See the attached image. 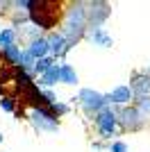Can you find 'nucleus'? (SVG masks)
Wrapping results in <instances>:
<instances>
[{
	"label": "nucleus",
	"mask_w": 150,
	"mask_h": 152,
	"mask_svg": "<svg viewBox=\"0 0 150 152\" xmlns=\"http://www.w3.org/2000/svg\"><path fill=\"white\" fill-rule=\"evenodd\" d=\"M89 30V20H87V5L84 2H71L68 9L64 12V25L62 34L66 37L71 45H75Z\"/></svg>",
	"instance_id": "1"
},
{
	"label": "nucleus",
	"mask_w": 150,
	"mask_h": 152,
	"mask_svg": "<svg viewBox=\"0 0 150 152\" xmlns=\"http://www.w3.org/2000/svg\"><path fill=\"white\" fill-rule=\"evenodd\" d=\"M30 20L32 25L39 27V30H52L57 27L59 18H62V2H55V0H34V7L30 12Z\"/></svg>",
	"instance_id": "2"
},
{
	"label": "nucleus",
	"mask_w": 150,
	"mask_h": 152,
	"mask_svg": "<svg viewBox=\"0 0 150 152\" xmlns=\"http://www.w3.org/2000/svg\"><path fill=\"white\" fill-rule=\"evenodd\" d=\"M30 123L37 127L39 132H57V129H59V118L46 107L32 109L30 111Z\"/></svg>",
	"instance_id": "3"
},
{
	"label": "nucleus",
	"mask_w": 150,
	"mask_h": 152,
	"mask_svg": "<svg viewBox=\"0 0 150 152\" xmlns=\"http://www.w3.org/2000/svg\"><path fill=\"white\" fill-rule=\"evenodd\" d=\"M93 123H96V129H98L100 139H112L114 134H116L118 118H116V111H114L112 107H105L100 114H96Z\"/></svg>",
	"instance_id": "4"
},
{
	"label": "nucleus",
	"mask_w": 150,
	"mask_h": 152,
	"mask_svg": "<svg viewBox=\"0 0 150 152\" xmlns=\"http://www.w3.org/2000/svg\"><path fill=\"white\" fill-rule=\"evenodd\" d=\"M77 100H80V104L84 107L87 114H100L105 107H109L107 95L98 93V91H93V89H82L80 95H77Z\"/></svg>",
	"instance_id": "5"
},
{
	"label": "nucleus",
	"mask_w": 150,
	"mask_h": 152,
	"mask_svg": "<svg viewBox=\"0 0 150 152\" xmlns=\"http://www.w3.org/2000/svg\"><path fill=\"white\" fill-rule=\"evenodd\" d=\"M112 16V7L102 2V0H93L87 5V20H89V30H96V27H102L107 18Z\"/></svg>",
	"instance_id": "6"
},
{
	"label": "nucleus",
	"mask_w": 150,
	"mask_h": 152,
	"mask_svg": "<svg viewBox=\"0 0 150 152\" xmlns=\"http://www.w3.org/2000/svg\"><path fill=\"white\" fill-rule=\"evenodd\" d=\"M116 118H118V123L123 125V129H127V132H137V129H141V127L146 125L143 114H141L137 107L118 109V111H116Z\"/></svg>",
	"instance_id": "7"
},
{
	"label": "nucleus",
	"mask_w": 150,
	"mask_h": 152,
	"mask_svg": "<svg viewBox=\"0 0 150 152\" xmlns=\"http://www.w3.org/2000/svg\"><path fill=\"white\" fill-rule=\"evenodd\" d=\"M48 43H50V57H64V55H68L71 48L73 45L66 41V37H64L62 32H50L48 34Z\"/></svg>",
	"instance_id": "8"
},
{
	"label": "nucleus",
	"mask_w": 150,
	"mask_h": 152,
	"mask_svg": "<svg viewBox=\"0 0 150 152\" xmlns=\"http://www.w3.org/2000/svg\"><path fill=\"white\" fill-rule=\"evenodd\" d=\"M107 100H109V104L125 107V104H130V100H134V91L127 84H121V86H116V89H112L107 93Z\"/></svg>",
	"instance_id": "9"
},
{
	"label": "nucleus",
	"mask_w": 150,
	"mask_h": 152,
	"mask_svg": "<svg viewBox=\"0 0 150 152\" xmlns=\"http://www.w3.org/2000/svg\"><path fill=\"white\" fill-rule=\"evenodd\" d=\"M130 89L134 91V95H150V73H134L130 80Z\"/></svg>",
	"instance_id": "10"
},
{
	"label": "nucleus",
	"mask_w": 150,
	"mask_h": 152,
	"mask_svg": "<svg viewBox=\"0 0 150 152\" xmlns=\"http://www.w3.org/2000/svg\"><path fill=\"white\" fill-rule=\"evenodd\" d=\"M27 50L34 59H43V57H50V43H48V37H41L37 41H32L27 45Z\"/></svg>",
	"instance_id": "11"
},
{
	"label": "nucleus",
	"mask_w": 150,
	"mask_h": 152,
	"mask_svg": "<svg viewBox=\"0 0 150 152\" xmlns=\"http://www.w3.org/2000/svg\"><path fill=\"white\" fill-rule=\"evenodd\" d=\"M57 82H62V66H52V68L46 73V75L39 77V89H48V86H55Z\"/></svg>",
	"instance_id": "12"
},
{
	"label": "nucleus",
	"mask_w": 150,
	"mask_h": 152,
	"mask_svg": "<svg viewBox=\"0 0 150 152\" xmlns=\"http://www.w3.org/2000/svg\"><path fill=\"white\" fill-rule=\"evenodd\" d=\"M89 39L93 41V45H98V48H112L114 41L112 37L105 32V27H96V30H89Z\"/></svg>",
	"instance_id": "13"
},
{
	"label": "nucleus",
	"mask_w": 150,
	"mask_h": 152,
	"mask_svg": "<svg viewBox=\"0 0 150 152\" xmlns=\"http://www.w3.org/2000/svg\"><path fill=\"white\" fill-rule=\"evenodd\" d=\"M0 52H2V59H5L7 66H16L18 68V61H21V55H23V50H21V45H7V48H0Z\"/></svg>",
	"instance_id": "14"
},
{
	"label": "nucleus",
	"mask_w": 150,
	"mask_h": 152,
	"mask_svg": "<svg viewBox=\"0 0 150 152\" xmlns=\"http://www.w3.org/2000/svg\"><path fill=\"white\" fill-rule=\"evenodd\" d=\"M55 61L57 59L55 57H43V59H37V64H34V70H32V75H46L52 66H55Z\"/></svg>",
	"instance_id": "15"
},
{
	"label": "nucleus",
	"mask_w": 150,
	"mask_h": 152,
	"mask_svg": "<svg viewBox=\"0 0 150 152\" xmlns=\"http://www.w3.org/2000/svg\"><path fill=\"white\" fill-rule=\"evenodd\" d=\"M16 37H18V32L14 30V27H5V30L0 32V48L14 45V43H16Z\"/></svg>",
	"instance_id": "16"
},
{
	"label": "nucleus",
	"mask_w": 150,
	"mask_h": 152,
	"mask_svg": "<svg viewBox=\"0 0 150 152\" xmlns=\"http://www.w3.org/2000/svg\"><path fill=\"white\" fill-rule=\"evenodd\" d=\"M62 84H77V73L68 64H62Z\"/></svg>",
	"instance_id": "17"
},
{
	"label": "nucleus",
	"mask_w": 150,
	"mask_h": 152,
	"mask_svg": "<svg viewBox=\"0 0 150 152\" xmlns=\"http://www.w3.org/2000/svg\"><path fill=\"white\" fill-rule=\"evenodd\" d=\"M50 111H52V114H55L57 118H59V116H66V114H68V111H71V107H68V104H64V102H59V100H57L55 104L50 107Z\"/></svg>",
	"instance_id": "18"
},
{
	"label": "nucleus",
	"mask_w": 150,
	"mask_h": 152,
	"mask_svg": "<svg viewBox=\"0 0 150 152\" xmlns=\"http://www.w3.org/2000/svg\"><path fill=\"white\" fill-rule=\"evenodd\" d=\"M0 107L5 109V111H16V102H14L12 95H2V100H0Z\"/></svg>",
	"instance_id": "19"
},
{
	"label": "nucleus",
	"mask_w": 150,
	"mask_h": 152,
	"mask_svg": "<svg viewBox=\"0 0 150 152\" xmlns=\"http://www.w3.org/2000/svg\"><path fill=\"white\" fill-rule=\"evenodd\" d=\"M109 152H130V148H127L125 141H114L112 145H109Z\"/></svg>",
	"instance_id": "20"
},
{
	"label": "nucleus",
	"mask_w": 150,
	"mask_h": 152,
	"mask_svg": "<svg viewBox=\"0 0 150 152\" xmlns=\"http://www.w3.org/2000/svg\"><path fill=\"white\" fill-rule=\"evenodd\" d=\"M0 143H2V132H0Z\"/></svg>",
	"instance_id": "21"
},
{
	"label": "nucleus",
	"mask_w": 150,
	"mask_h": 152,
	"mask_svg": "<svg viewBox=\"0 0 150 152\" xmlns=\"http://www.w3.org/2000/svg\"><path fill=\"white\" fill-rule=\"evenodd\" d=\"M0 57H2V52H0Z\"/></svg>",
	"instance_id": "22"
},
{
	"label": "nucleus",
	"mask_w": 150,
	"mask_h": 152,
	"mask_svg": "<svg viewBox=\"0 0 150 152\" xmlns=\"http://www.w3.org/2000/svg\"><path fill=\"white\" fill-rule=\"evenodd\" d=\"M148 73H150V70H148Z\"/></svg>",
	"instance_id": "23"
}]
</instances>
